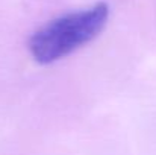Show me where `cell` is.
I'll list each match as a JSON object with an SVG mask.
<instances>
[{
	"instance_id": "obj_1",
	"label": "cell",
	"mask_w": 156,
	"mask_h": 155,
	"mask_svg": "<svg viewBox=\"0 0 156 155\" xmlns=\"http://www.w3.org/2000/svg\"><path fill=\"white\" fill-rule=\"evenodd\" d=\"M108 18L109 8L105 3L61 15L32 35L29 50L40 64L55 62L93 41L103 31Z\"/></svg>"
}]
</instances>
